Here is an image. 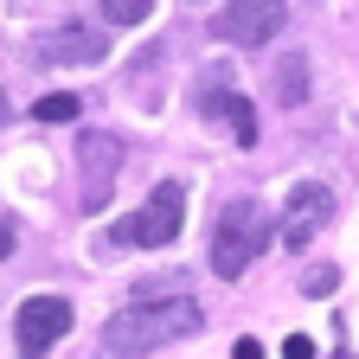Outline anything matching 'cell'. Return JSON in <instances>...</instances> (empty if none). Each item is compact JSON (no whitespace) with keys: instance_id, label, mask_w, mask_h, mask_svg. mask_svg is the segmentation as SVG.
Wrapping results in <instances>:
<instances>
[{"instance_id":"3","label":"cell","mask_w":359,"mask_h":359,"mask_svg":"<svg viewBox=\"0 0 359 359\" xmlns=\"http://www.w3.org/2000/svg\"><path fill=\"white\" fill-rule=\"evenodd\" d=\"M180 218H187V187L180 180H161L148 193L142 212H128L122 224H109V244H128V250H161L180 238Z\"/></svg>"},{"instance_id":"16","label":"cell","mask_w":359,"mask_h":359,"mask_svg":"<svg viewBox=\"0 0 359 359\" xmlns=\"http://www.w3.org/2000/svg\"><path fill=\"white\" fill-rule=\"evenodd\" d=\"M231 359H263V346H257V340H238V346H231Z\"/></svg>"},{"instance_id":"1","label":"cell","mask_w":359,"mask_h":359,"mask_svg":"<svg viewBox=\"0 0 359 359\" xmlns=\"http://www.w3.org/2000/svg\"><path fill=\"white\" fill-rule=\"evenodd\" d=\"M205 327V308L193 295H161V302H135V308H116L103 321V353L116 359H142L167 340H187Z\"/></svg>"},{"instance_id":"17","label":"cell","mask_w":359,"mask_h":359,"mask_svg":"<svg viewBox=\"0 0 359 359\" xmlns=\"http://www.w3.org/2000/svg\"><path fill=\"white\" fill-rule=\"evenodd\" d=\"M0 122H7V90H0Z\"/></svg>"},{"instance_id":"6","label":"cell","mask_w":359,"mask_h":359,"mask_svg":"<svg viewBox=\"0 0 359 359\" xmlns=\"http://www.w3.org/2000/svg\"><path fill=\"white\" fill-rule=\"evenodd\" d=\"M334 218V193L327 187H295V199H289V218L276 224V244H289V250H308V238L321 231V224Z\"/></svg>"},{"instance_id":"14","label":"cell","mask_w":359,"mask_h":359,"mask_svg":"<svg viewBox=\"0 0 359 359\" xmlns=\"http://www.w3.org/2000/svg\"><path fill=\"white\" fill-rule=\"evenodd\" d=\"M283 359H314V340H308V334H295V340H283Z\"/></svg>"},{"instance_id":"9","label":"cell","mask_w":359,"mask_h":359,"mask_svg":"<svg viewBox=\"0 0 359 359\" xmlns=\"http://www.w3.org/2000/svg\"><path fill=\"white\" fill-rule=\"evenodd\" d=\"M276 26H283V7H218V32L238 39V45L276 39Z\"/></svg>"},{"instance_id":"2","label":"cell","mask_w":359,"mask_h":359,"mask_svg":"<svg viewBox=\"0 0 359 359\" xmlns=\"http://www.w3.org/2000/svg\"><path fill=\"white\" fill-rule=\"evenodd\" d=\"M269 244H276V218L263 212V199H231L212 224V276L238 283Z\"/></svg>"},{"instance_id":"7","label":"cell","mask_w":359,"mask_h":359,"mask_svg":"<svg viewBox=\"0 0 359 359\" xmlns=\"http://www.w3.org/2000/svg\"><path fill=\"white\" fill-rule=\"evenodd\" d=\"M103 52H109L103 26H65V32L32 45V58H45V65H103Z\"/></svg>"},{"instance_id":"13","label":"cell","mask_w":359,"mask_h":359,"mask_svg":"<svg viewBox=\"0 0 359 359\" xmlns=\"http://www.w3.org/2000/svg\"><path fill=\"white\" fill-rule=\"evenodd\" d=\"M154 7H148V0H109V7H103V26H135V20H148Z\"/></svg>"},{"instance_id":"4","label":"cell","mask_w":359,"mask_h":359,"mask_svg":"<svg viewBox=\"0 0 359 359\" xmlns=\"http://www.w3.org/2000/svg\"><path fill=\"white\" fill-rule=\"evenodd\" d=\"M65 334H71V302H65V295H26V302H20V314H13V346H20L26 359L52 353Z\"/></svg>"},{"instance_id":"5","label":"cell","mask_w":359,"mask_h":359,"mask_svg":"<svg viewBox=\"0 0 359 359\" xmlns=\"http://www.w3.org/2000/svg\"><path fill=\"white\" fill-rule=\"evenodd\" d=\"M77 167H83V212H97L116 187V167H122V142L109 128H77Z\"/></svg>"},{"instance_id":"15","label":"cell","mask_w":359,"mask_h":359,"mask_svg":"<svg viewBox=\"0 0 359 359\" xmlns=\"http://www.w3.org/2000/svg\"><path fill=\"white\" fill-rule=\"evenodd\" d=\"M13 244H20L13 238V218H0V257H13Z\"/></svg>"},{"instance_id":"11","label":"cell","mask_w":359,"mask_h":359,"mask_svg":"<svg viewBox=\"0 0 359 359\" xmlns=\"http://www.w3.org/2000/svg\"><path fill=\"white\" fill-rule=\"evenodd\" d=\"M32 116L39 122H77V97L71 90H45V97L32 103Z\"/></svg>"},{"instance_id":"8","label":"cell","mask_w":359,"mask_h":359,"mask_svg":"<svg viewBox=\"0 0 359 359\" xmlns=\"http://www.w3.org/2000/svg\"><path fill=\"white\" fill-rule=\"evenodd\" d=\"M199 116H224L231 122V135L244 148H257V109H250V97H238V90H224V83H212V90H199Z\"/></svg>"},{"instance_id":"10","label":"cell","mask_w":359,"mask_h":359,"mask_svg":"<svg viewBox=\"0 0 359 359\" xmlns=\"http://www.w3.org/2000/svg\"><path fill=\"white\" fill-rule=\"evenodd\" d=\"M276 97H283L289 109L308 97V52H289V58L276 65Z\"/></svg>"},{"instance_id":"12","label":"cell","mask_w":359,"mask_h":359,"mask_svg":"<svg viewBox=\"0 0 359 359\" xmlns=\"http://www.w3.org/2000/svg\"><path fill=\"white\" fill-rule=\"evenodd\" d=\"M334 283H340V269H334V263H314L308 276H302V295H314V302H327V295H334Z\"/></svg>"}]
</instances>
